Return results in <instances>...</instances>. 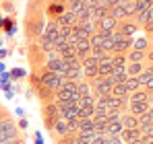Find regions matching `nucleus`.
Wrapping results in <instances>:
<instances>
[{
  "instance_id": "obj_1",
  "label": "nucleus",
  "mask_w": 153,
  "mask_h": 144,
  "mask_svg": "<svg viewBox=\"0 0 153 144\" xmlns=\"http://www.w3.org/2000/svg\"><path fill=\"white\" fill-rule=\"evenodd\" d=\"M17 138V128L10 120H0V144L10 142Z\"/></svg>"
},
{
  "instance_id": "obj_2",
  "label": "nucleus",
  "mask_w": 153,
  "mask_h": 144,
  "mask_svg": "<svg viewBox=\"0 0 153 144\" xmlns=\"http://www.w3.org/2000/svg\"><path fill=\"white\" fill-rule=\"evenodd\" d=\"M62 76H58V74H54V72H44L42 76H39V84H44V87H48L50 91H60V87H62Z\"/></svg>"
},
{
  "instance_id": "obj_3",
  "label": "nucleus",
  "mask_w": 153,
  "mask_h": 144,
  "mask_svg": "<svg viewBox=\"0 0 153 144\" xmlns=\"http://www.w3.org/2000/svg\"><path fill=\"white\" fill-rule=\"evenodd\" d=\"M81 70H83V74H85L87 78H97V60H93L91 56L85 58V60L81 62Z\"/></svg>"
},
{
  "instance_id": "obj_4",
  "label": "nucleus",
  "mask_w": 153,
  "mask_h": 144,
  "mask_svg": "<svg viewBox=\"0 0 153 144\" xmlns=\"http://www.w3.org/2000/svg\"><path fill=\"white\" fill-rule=\"evenodd\" d=\"M44 113H46V123H48V128H54V123L60 120V118H58L60 111H58V105H56V103H48L46 109H44Z\"/></svg>"
},
{
  "instance_id": "obj_5",
  "label": "nucleus",
  "mask_w": 153,
  "mask_h": 144,
  "mask_svg": "<svg viewBox=\"0 0 153 144\" xmlns=\"http://www.w3.org/2000/svg\"><path fill=\"white\" fill-rule=\"evenodd\" d=\"M112 74V56H105L103 60L97 62V76H110Z\"/></svg>"
},
{
  "instance_id": "obj_6",
  "label": "nucleus",
  "mask_w": 153,
  "mask_h": 144,
  "mask_svg": "<svg viewBox=\"0 0 153 144\" xmlns=\"http://www.w3.org/2000/svg\"><path fill=\"white\" fill-rule=\"evenodd\" d=\"M103 99H105V105H108L110 111H118V109L124 105V101H126V99H122V97H114V95H108V97H103Z\"/></svg>"
},
{
  "instance_id": "obj_7",
  "label": "nucleus",
  "mask_w": 153,
  "mask_h": 144,
  "mask_svg": "<svg viewBox=\"0 0 153 144\" xmlns=\"http://www.w3.org/2000/svg\"><path fill=\"white\" fill-rule=\"evenodd\" d=\"M56 21H58L60 27H75L76 25V17L68 10V12H62L60 17H56Z\"/></svg>"
},
{
  "instance_id": "obj_8",
  "label": "nucleus",
  "mask_w": 153,
  "mask_h": 144,
  "mask_svg": "<svg viewBox=\"0 0 153 144\" xmlns=\"http://www.w3.org/2000/svg\"><path fill=\"white\" fill-rule=\"evenodd\" d=\"M120 138H122L124 142L132 144V142H137V140H141V130H139V128H134V130H124V132L120 134Z\"/></svg>"
},
{
  "instance_id": "obj_9",
  "label": "nucleus",
  "mask_w": 153,
  "mask_h": 144,
  "mask_svg": "<svg viewBox=\"0 0 153 144\" xmlns=\"http://www.w3.org/2000/svg\"><path fill=\"white\" fill-rule=\"evenodd\" d=\"M122 132H124L122 121H112V123L105 126V134H108V136H120Z\"/></svg>"
},
{
  "instance_id": "obj_10",
  "label": "nucleus",
  "mask_w": 153,
  "mask_h": 144,
  "mask_svg": "<svg viewBox=\"0 0 153 144\" xmlns=\"http://www.w3.org/2000/svg\"><path fill=\"white\" fill-rule=\"evenodd\" d=\"M116 25H118V21H116V19H112V17L108 15V17H103L102 21L97 23V27H100V31H114V29H116Z\"/></svg>"
},
{
  "instance_id": "obj_11",
  "label": "nucleus",
  "mask_w": 153,
  "mask_h": 144,
  "mask_svg": "<svg viewBox=\"0 0 153 144\" xmlns=\"http://www.w3.org/2000/svg\"><path fill=\"white\" fill-rule=\"evenodd\" d=\"M29 35L31 37H35V35H44V21H39V19H35L33 23L29 25Z\"/></svg>"
},
{
  "instance_id": "obj_12",
  "label": "nucleus",
  "mask_w": 153,
  "mask_h": 144,
  "mask_svg": "<svg viewBox=\"0 0 153 144\" xmlns=\"http://www.w3.org/2000/svg\"><path fill=\"white\" fill-rule=\"evenodd\" d=\"M120 121H122L124 130H134V128H139V120H137V115H122Z\"/></svg>"
},
{
  "instance_id": "obj_13",
  "label": "nucleus",
  "mask_w": 153,
  "mask_h": 144,
  "mask_svg": "<svg viewBox=\"0 0 153 144\" xmlns=\"http://www.w3.org/2000/svg\"><path fill=\"white\" fill-rule=\"evenodd\" d=\"M118 31H120L124 37H132V35H137V25L134 23H122Z\"/></svg>"
},
{
  "instance_id": "obj_14",
  "label": "nucleus",
  "mask_w": 153,
  "mask_h": 144,
  "mask_svg": "<svg viewBox=\"0 0 153 144\" xmlns=\"http://www.w3.org/2000/svg\"><path fill=\"white\" fill-rule=\"evenodd\" d=\"M110 17L116 19V21L126 19V15H124V4H116V6H112V8H110Z\"/></svg>"
},
{
  "instance_id": "obj_15",
  "label": "nucleus",
  "mask_w": 153,
  "mask_h": 144,
  "mask_svg": "<svg viewBox=\"0 0 153 144\" xmlns=\"http://www.w3.org/2000/svg\"><path fill=\"white\" fill-rule=\"evenodd\" d=\"M130 109H132V115H143L149 111V103H130Z\"/></svg>"
},
{
  "instance_id": "obj_16",
  "label": "nucleus",
  "mask_w": 153,
  "mask_h": 144,
  "mask_svg": "<svg viewBox=\"0 0 153 144\" xmlns=\"http://www.w3.org/2000/svg\"><path fill=\"white\" fill-rule=\"evenodd\" d=\"M112 95H114V97H122V99H124V97L128 95L126 84H124V82H118V84H114V87H112Z\"/></svg>"
},
{
  "instance_id": "obj_17",
  "label": "nucleus",
  "mask_w": 153,
  "mask_h": 144,
  "mask_svg": "<svg viewBox=\"0 0 153 144\" xmlns=\"http://www.w3.org/2000/svg\"><path fill=\"white\" fill-rule=\"evenodd\" d=\"M130 101H132V103H147V101H149V93H147V91H134Z\"/></svg>"
},
{
  "instance_id": "obj_18",
  "label": "nucleus",
  "mask_w": 153,
  "mask_h": 144,
  "mask_svg": "<svg viewBox=\"0 0 153 144\" xmlns=\"http://www.w3.org/2000/svg\"><path fill=\"white\" fill-rule=\"evenodd\" d=\"M73 91H68V89H60V91H56V99H58V103H62V101H71L73 99Z\"/></svg>"
},
{
  "instance_id": "obj_19",
  "label": "nucleus",
  "mask_w": 153,
  "mask_h": 144,
  "mask_svg": "<svg viewBox=\"0 0 153 144\" xmlns=\"http://www.w3.org/2000/svg\"><path fill=\"white\" fill-rule=\"evenodd\" d=\"M132 2H134L137 12H143V10H147V8L153 6V0H132Z\"/></svg>"
},
{
  "instance_id": "obj_20",
  "label": "nucleus",
  "mask_w": 153,
  "mask_h": 144,
  "mask_svg": "<svg viewBox=\"0 0 153 144\" xmlns=\"http://www.w3.org/2000/svg\"><path fill=\"white\" fill-rule=\"evenodd\" d=\"M141 72H143V64H141V62H132V64L126 68V74H128V76H139Z\"/></svg>"
},
{
  "instance_id": "obj_21",
  "label": "nucleus",
  "mask_w": 153,
  "mask_h": 144,
  "mask_svg": "<svg viewBox=\"0 0 153 144\" xmlns=\"http://www.w3.org/2000/svg\"><path fill=\"white\" fill-rule=\"evenodd\" d=\"M124 84H126V91H128V93H134V91H139V80H137V76H128Z\"/></svg>"
},
{
  "instance_id": "obj_22",
  "label": "nucleus",
  "mask_w": 153,
  "mask_h": 144,
  "mask_svg": "<svg viewBox=\"0 0 153 144\" xmlns=\"http://www.w3.org/2000/svg\"><path fill=\"white\" fill-rule=\"evenodd\" d=\"M81 130H95V121H93V118L79 120V132H81Z\"/></svg>"
},
{
  "instance_id": "obj_23",
  "label": "nucleus",
  "mask_w": 153,
  "mask_h": 144,
  "mask_svg": "<svg viewBox=\"0 0 153 144\" xmlns=\"http://www.w3.org/2000/svg\"><path fill=\"white\" fill-rule=\"evenodd\" d=\"M79 107H87V109H95V101H93V97H81V101H79Z\"/></svg>"
},
{
  "instance_id": "obj_24",
  "label": "nucleus",
  "mask_w": 153,
  "mask_h": 144,
  "mask_svg": "<svg viewBox=\"0 0 153 144\" xmlns=\"http://www.w3.org/2000/svg\"><path fill=\"white\" fill-rule=\"evenodd\" d=\"M76 93H79L81 97H89V95H91V84H89V82H79Z\"/></svg>"
},
{
  "instance_id": "obj_25",
  "label": "nucleus",
  "mask_w": 153,
  "mask_h": 144,
  "mask_svg": "<svg viewBox=\"0 0 153 144\" xmlns=\"http://www.w3.org/2000/svg\"><path fill=\"white\" fill-rule=\"evenodd\" d=\"M132 48H134V49H139V51H145V49H147V39L139 35V37H137V39L132 41Z\"/></svg>"
},
{
  "instance_id": "obj_26",
  "label": "nucleus",
  "mask_w": 153,
  "mask_h": 144,
  "mask_svg": "<svg viewBox=\"0 0 153 144\" xmlns=\"http://www.w3.org/2000/svg\"><path fill=\"white\" fill-rule=\"evenodd\" d=\"M105 56H108V54H105L102 48H91V58H93V60H97V62H100V60H103Z\"/></svg>"
},
{
  "instance_id": "obj_27",
  "label": "nucleus",
  "mask_w": 153,
  "mask_h": 144,
  "mask_svg": "<svg viewBox=\"0 0 153 144\" xmlns=\"http://www.w3.org/2000/svg\"><path fill=\"white\" fill-rule=\"evenodd\" d=\"M54 128H56V132H58V134L66 136V121L62 120V118H60V120H58L56 123H54Z\"/></svg>"
},
{
  "instance_id": "obj_28",
  "label": "nucleus",
  "mask_w": 153,
  "mask_h": 144,
  "mask_svg": "<svg viewBox=\"0 0 153 144\" xmlns=\"http://www.w3.org/2000/svg\"><path fill=\"white\" fill-rule=\"evenodd\" d=\"M48 12H50V15H54V12H56V15H58V17H60V15H62V12H64V6H62V4H60V2H56V4H52L50 8H48Z\"/></svg>"
},
{
  "instance_id": "obj_29",
  "label": "nucleus",
  "mask_w": 153,
  "mask_h": 144,
  "mask_svg": "<svg viewBox=\"0 0 153 144\" xmlns=\"http://www.w3.org/2000/svg\"><path fill=\"white\" fill-rule=\"evenodd\" d=\"M134 12H137V8H134V2H132V0L124 2V15H126V17H130V15H134Z\"/></svg>"
},
{
  "instance_id": "obj_30",
  "label": "nucleus",
  "mask_w": 153,
  "mask_h": 144,
  "mask_svg": "<svg viewBox=\"0 0 153 144\" xmlns=\"http://www.w3.org/2000/svg\"><path fill=\"white\" fill-rule=\"evenodd\" d=\"M145 56V51H139V49H132L130 51V62H141Z\"/></svg>"
},
{
  "instance_id": "obj_31",
  "label": "nucleus",
  "mask_w": 153,
  "mask_h": 144,
  "mask_svg": "<svg viewBox=\"0 0 153 144\" xmlns=\"http://www.w3.org/2000/svg\"><path fill=\"white\" fill-rule=\"evenodd\" d=\"M103 140H105V144H122L120 136H108V134H103Z\"/></svg>"
},
{
  "instance_id": "obj_32",
  "label": "nucleus",
  "mask_w": 153,
  "mask_h": 144,
  "mask_svg": "<svg viewBox=\"0 0 153 144\" xmlns=\"http://www.w3.org/2000/svg\"><path fill=\"white\" fill-rule=\"evenodd\" d=\"M139 130H141V136H143V134H153V121L139 126Z\"/></svg>"
},
{
  "instance_id": "obj_33",
  "label": "nucleus",
  "mask_w": 153,
  "mask_h": 144,
  "mask_svg": "<svg viewBox=\"0 0 153 144\" xmlns=\"http://www.w3.org/2000/svg\"><path fill=\"white\" fill-rule=\"evenodd\" d=\"M105 121H108V123H112V121H120V111H110V113L105 115Z\"/></svg>"
},
{
  "instance_id": "obj_34",
  "label": "nucleus",
  "mask_w": 153,
  "mask_h": 144,
  "mask_svg": "<svg viewBox=\"0 0 153 144\" xmlns=\"http://www.w3.org/2000/svg\"><path fill=\"white\" fill-rule=\"evenodd\" d=\"M141 142L143 144H153V134H143V136H141Z\"/></svg>"
},
{
  "instance_id": "obj_35",
  "label": "nucleus",
  "mask_w": 153,
  "mask_h": 144,
  "mask_svg": "<svg viewBox=\"0 0 153 144\" xmlns=\"http://www.w3.org/2000/svg\"><path fill=\"white\" fill-rule=\"evenodd\" d=\"M25 74V70H21V68H15L13 70V78H19V76H23Z\"/></svg>"
},
{
  "instance_id": "obj_36",
  "label": "nucleus",
  "mask_w": 153,
  "mask_h": 144,
  "mask_svg": "<svg viewBox=\"0 0 153 144\" xmlns=\"http://www.w3.org/2000/svg\"><path fill=\"white\" fill-rule=\"evenodd\" d=\"M145 89H147V93H153V78L147 82V84H145Z\"/></svg>"
},
{
  "instance_id": "obj_37",
  "label": "nucleus",
  "mask_w": 153,
  "mask_h": 144,
  "mask_svg": "<svg viewBox=\"0 0 153 144\" xmlns=\"http://www.w3.org/2000/svg\"><path fill=\"white\" fill-rule=\"evenodd\" d=\"M6 56H8V49H6V48H0V60H2V58H6Z\"/></svg>"
},
{
  "instance_id": "obj_38",
  "label": "nucleus",
  "mask_w": 153,
  "mask_h": 144,
  "mask_svg": "<svg viewBox=\"0 0 153 144\" xmlns=\"http://www.w3.org/2000/svg\"><path fill=\"white\" fill-rule=\"evenodd\" d=\"M91 144H105V140H103V136H97V138H95Z\"/></svg>"
},
{
  "instance_id": "obj_39",
  "label": "nucleus",
  "mask_w": 153,
  "mask_h": 144,
  "mask_svg": "<svg viewBox=\"0 0 153 144\" xmlns=\"http://www.w3.org/2000/svg\"><path fill=\"white\" fill-rule=\"evenodd\" d=\"M145 29H147V31H153V19H151V21H147V23H145Z\"/></svg>"
},
{
  "instance_id": "obj_40",
  "label": "nucleus",
  "mask_w": 153,
  "mask_h": 144,
  "mask_svg": "<svg viewBox=\"0 0 153 144\" xmlns=\"http://www.w3.org/2000/svg\"><path fill=\"white\" fill-rule=\"evenodd\" d=\"M35 144H44V138L39 136V132H37V138H35Z\"/></svg>"
},
{
  "instance_id": "obj_41",
  "label": "nucleus",
  "mask_w": 153,
  "mask_h": 144,
  "mask_svg": "<svg viewBox=\"0 0 153 144\" xmlns=\"http://www.w3.org/2000/svg\"><path fill=\"white\" fill-rule=\"evenodd\" d=\"M4 144H21V140H19V138H15V140H10V142H4Z\"/></svg>"
},
{
  "instance_id": "obj_42",
  "label": "nucleus",
  "mask_w": 153,
  "mask_h": 144,
  "mask_svg": "<svg viewBox=\"0 0 153 144\" xmlns=\"http://www.w3.org/2000/svg\"><path fill=\"white\" fill-rule=\"evenodd\" d=\"M147 56H149V60H151V62H153V51H149V54H147Z\"/></svg>"
},
{
  "instance_id": "obj_43",
  "label": "nucleus",
  "mask_w": 153,
  "mask_h": 144,
  "mask_svg": "<svg viewBox=\"0 0 153 144\" xmlns=\"http://www.w3.org/2000/svg\"><path fill=\"white\" fill-rule=\"evenodd\" d=\"M0 72H4V64L2 62H0Z\"/></svg>"
},
{
  "instance_id": "obj_44",
  "label": "nucleus",
  "mask_w": 153,
  "mask_h": 144,
  "mask_svg": "<svg viewBox=\"0 0 153 144\" xmlns=\"http://www.w3.org/2000/svg\"><path fill=\"white\" fill-rule=\"evenodd\" d=\"M132 144H143V142H141V140H137V142H132Z\"/></svg>"
},
{
  "instance_id": "obj_45",
  "label": "nucleus",
  "mask_w": 153,
  "mask_h": 144,
  "mask_svg": "<svg viewBox=\"0 0 153 144\" xmlns=\"http://www.w3.org/2000/svg\"><path fill=\"white\" fill-rule=\"evenodd\" d=\"M149 101H153V95H149Z\"/></svg>"
},
{
  "instance_id": "obj_46",
  "label": "nucleus",
  "mask_w": 153,
  "mask_h": 144,
  "mask_svg": "<svg viewBox=\"0 0 153 144\" xmlns=\"http://www.w3.org/2000/svg\"><path fill=\"white\" fill-rule=\"evenodd\" d=\"M0 120H2V109H0Z\"/></svg>"
},
{
  "instance_id": "obj_47",
  "label": "nucleus",
  "mask_w": 153,
  "mask_h": 144,
  "mask_svg": "<svg viewBox=\"0 0 153 144\" xmlns=\"http://www.w3.org/2000/svg\"><path fill=\"white\" fill-rule=\"evenodd\" d=\"M2 23H4V21H2V17H0V25H2Z\"/></svg>"
}]
</instances>
